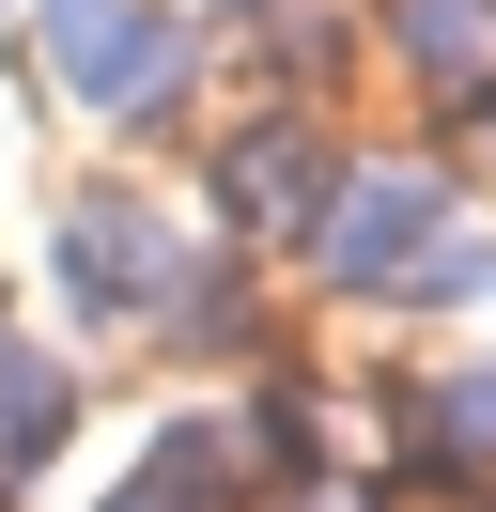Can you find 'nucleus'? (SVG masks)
<instances>
[{
  "mask_svg": "<svg viewBox=\"0 0 496 512\" xmlns=\"http://www.w3.org/2000/svg\"><path fill=\"white\" fill-rule=\"evenodd\" d=\"M326 187H341V156H326V125H295V109L217 140V218H233V233H310Z\"/></svg>",
  "mask_w": 496,
  "mask_h": 512,
  "instance_id": "4",
  "label": "nucleus"
},
{
  "mask_svg": "<svg viewBox=\"0 0 496 512\" xmlns=\"http://www.w3.org/2000/svg\"><path fill=\"white\" fill-rule=\"evenodd\" d=\"M465 295H496V233H465V218H450L419 264H403V311H465Z\"/></svg>",
  "mask_w": 496,
  "mask_h": 512,
  "instance_id": "8",
  "label": "nucleus"
},
{
  "mask_svg": "<svg viewBox=\"0 0 496 512\" xmlns=\"http://www.w3.org/2000/svg\"><path fill=\"white\" fill-rule=\"evenodd\" d=\"M217 16H248V0H217Z\"/></svg>",
  "mask_w": 496,
  "mask_h": 512,
  "instance_id": "11",
  "label": "nucleus"
},
{
  "mask_svg": "<svg viewBox=\"0 0 496 512\" xmlns=\"http://www.w3.org/2000/svg\"><path fill=\"white\" fill-rule=\"evenodd\" d=\"M109 512H171V497H140V481H124V497H109Z\"/></svg>",
  "mask_w": 496,
  "mask_h": 512,
  "instance_id": "10",
  "label": "nucleus"
},
{
  "mask_svg": "<svg viewBox=\"0 0 496 512\" xmlns=\"http://www.w3.org/2000/svg\"><path fill=\"white\" fill-rule=\"evenodd\" d=\"M403 404H419L403 450H419L434 481H481V466H496V373H434V388H403Z\"/></svg>",
  "mask_w": 496,
  "mask_h": 512,
  "instance_id": "6",
  "label": "nucleus"
},
{
  "mask_svg": "<svg viewBox=\"0 0 496 512\" xmlns=\"http://www.w3.org/2000/svg\"><path fill=\"white\" fill-rule=\"evenodd\" d=\"M450 218H465L450 156H341L326 218H310V264H326V295H403V264H419Z\"/></svg>",
  "mask_w": 496,
  "mask_h": 512,
  "instance_id": "2",
  "label": "nucleus"
},
{
  "mask_svg": "<svg viewBox=\"0 0 496 512\" xmlns=\"http://www.w3.org/2000/svg\"><path fill=\"white\" fill-rule=\"evenodd\" d=\"M186 78H202V32L171 0H47V94L78 125H171Z\"/></svg>",
  "mask_w": 496,
  "mask_h": 512,
  "instance_id": "1",
  "label": "nucleus"
},
{
  "mask_svg": "<svg viewBox=\"0 0 496 512\" xmlns=\"http://www.w3.org/2000/svg\"><path fill=\"white\" fill-rule=\"evenodd\" d=\"M295 512H372V481H310V497Z\"/></svg>",
  "mask_w": 496,
  "mask_h": 512,
  "instance_id": "9",
  "label": "nucleus"
},
{
  "mask_svg": "<svg viewBox=\"0 0 496 512\" xmlns=\"http://www.w3.org/2000/svg\"><path fill=\"white\" fill-rule=\"evenodd\" d=\"M186 280H202V264H186V233L155 218L140 187H93L78 218H62V295H78L93 326H171Z\"/></svg>",
  "mask_w": 496,
  "mask_h": 512,
  "instance_id": "3",
  "label": "nucleus"
},
{
  "mask_svg": "<svg viewBox=\"0 0 496 512\" xmlns=\"http://www.w3.org/2000/svg\"><path fill=\"white\" fill-rule=\"evenodd\" d=\"M388 63H419L434 94H496V0H372Z\"/></svg>",
  "mask_w": 496,
  "mask_h": 512,
  "instance_id": "5",
  "label": "nucleus"
},
{
  "mask_svg": "<svg viewBox=\"0 0 496 512\" xmlns=\"http://www.w3.org/2000/svg\"><path fill=\"white\" fill-rule=\"evenodd\" d=\"M62 450V357L47 342H0V497Z\"/></svg>",
  "mask_w": 496,
  "mask_h": 512,
  "instance_id": "7",
  "label": "nucleus"
}]
</instances>
